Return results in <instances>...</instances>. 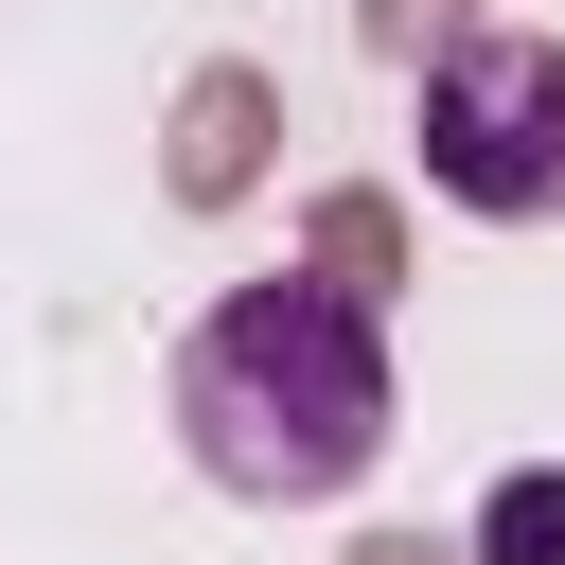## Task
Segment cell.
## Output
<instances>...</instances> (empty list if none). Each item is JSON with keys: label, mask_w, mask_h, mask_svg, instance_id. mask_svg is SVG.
Instances as JSON below:
<instances>
[{"label": "cell", "mask_w": 565, "mask_h": 565, "mask_svg": "<svg viewBox=\"0 0 565 565\" xmlns=\"http://www.w3.org/2000/svg\"><path fill=\"white\" fill-rule=\"evenodd\" d=\"M477 565H565V477L530 459V477H494V512H477Z\"/></svg>", "instance_id": "3957f363"}, {"label": "cell", "mask_w": 565, "mask_h": 565, "mask_svg": "<svg viewBox=\"0 0 565 565\" xmlns=\"http://www.w3.org/2000/svg\"><path fill=\"white\" fill-rule=\"evenodd\" d=\"M424 177L459 212H494V230L565 212V35H512V18L459 35L424 71Z\"/></svg>", "instance_id": "7a4b0ae2"}, {"label": "cell", "mask_w": 565, "mask_h": 565, "mask_svg": "<svg viewBox=\"0 0 565 565\" xmlns=\"http://www.w3.org/2000/svg\"><path fill=\"white\" fill-rule=\"evenodd\" d=\"M177 441H194V477L247 494V512L353 494V477L388 459V318H371L353 282H300V265L230 282V300L177 335Z\"/></svg>", "instance_id": "6da1fadb"}]
</instances>
